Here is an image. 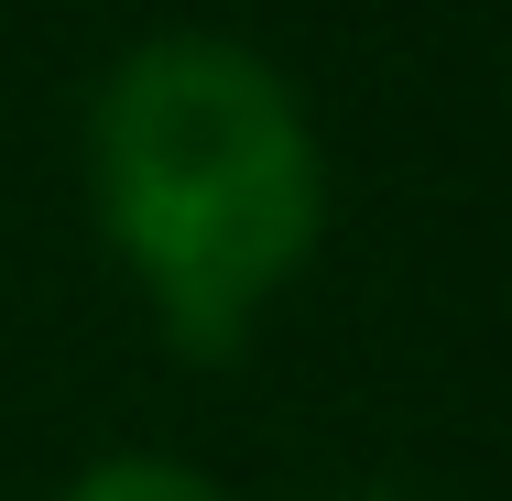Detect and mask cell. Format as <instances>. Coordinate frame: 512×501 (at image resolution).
Returning <instances> with one entry per match:
<instances>
[{
	"label": "cell",
	"mask_w": 512,
	"mask_h": 501,
	"mask_svg": "<svg viewBox=\"0 0 512 501\" xmlns=\"http://www.w3.org/2000/svg\"><path fill=\"white\" fill-rule=\"evenodd\" d=\"M66 501H229V491L197 480V469H175V458H109V469H88Z\"/></svg>",
	"instance_id": "cell-2"
},
{
	"label": "cell",
	"mask_w": 512,
	"mask_h": 501,
	"mask_svg": "<svg viewBox=\"0 0 512 501\" xmlns=\"http://www.w3.org/2000/svg\"><path fill=\"white\" fill-rule=\"evenodd\" d=\"M338 501H393V491H338Z\"/></svg>",
	"instance_id": "cell-3"
},
{
	"label": "cell",
	"mask_w": 512,
	"mask_h": 501,
	"mask_svg": "<svg viewBox=\"0 0 512 501\" xmlns=\"http://www.w3.org/2000/svg\"><path fill=\"white\" fill-rule=\"evenodd\" d=\"M88 175L120 262L186 360H229L251 316L295 284L327 218L316 131L295 88L218 33H164L120 55L88 120Z\"/></svg>",
	"instance_id": "cell-1"
}]
</instances>
